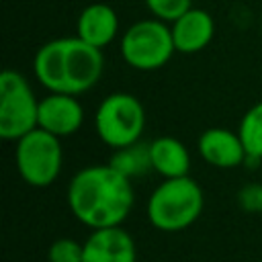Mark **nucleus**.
I'll return each mask as SVG.
<instances>
[{
    "label": "nucleus",
    "instance_id": "15",
    "mask_svg": "<svg viewBox=\"0 0 262 262\" xmlns=\"http://www.w3.org/2000/svg\"><path fill=\"white\" fill-rule=\"evenodd\" d=\"M108 164L121 172L123 176H127L129 180L143 176L145 172L151 170V158H149V143H133L121 149H113V156L108 160Z\"/></svg>",
    "mask_w": 262,
    "mask_h": 262
},
{
    "label": "nucleus",
    "instance_id": "1",
    "mask_svg": "<svg viewBox=\"0 0 262 262\" xmlns=\"http://www.w3.org/2000/svg\"><path fill=\"white\" fill-rule=\"evenodd\" d=\"M66 201L82 225L102 229L123 225L133 209L135 192L131 180L111 164H92L70 178Z\"/></svg>",
    "mask_w": 262,
    "mask_h": 262
},
{
    "label": "nucleus",
    "instance_id": "17",
    "mask_svg": "<svg viewBox=\"0 0 262 262\" xmlns=\"http://www.w3.org/2000/svg\"><path fill=\"white\" fill-rule=\"evenodd\" d=\"M84 244L74 237H59L47 250V262H82Z\"/></svg>",
    "mask_w": 262,
    "mask_h": 262
},
{
    "label": "nucleus",
    "instance_id": "10",
    "mask_svg": "<svg viewBox=\"0 0 262 262\" xmlns=\"http://www.w3.org/2000/svg\"><path fill=\"white\" fill-rule=\"evenodd\" d=\"M199 156L213 168L229 170L246 164V149L237 131H229L225 127L205 129L196 141Z\"/></svg>",
    "mask_w": 262,
    "mask_h": 262
},
{
    "label": "nucleus",
    "instance_id": "2",
    "mask_svg": "<svg viewBox=\"0 0 262 262\" xmlns=\"http://www.w3.org/2000/svg\"><path fill=\"white\" fill-rule=\"evenodd\" d=\"M104 72L102 49L80 37H57L43 43L33 57L35 80L57 94L80 96L92 90Z\"/></svg>",
    "mask_w": 262,
    "mask_h": 262
},
{
    "label": "nucleus",
    "instance_id": "3",
    "mask_svg": "<svg viewBox=\"0 0 262 262\" xmlns=\"http://www.w3.org/2000/svg\"><path fill=\"white\" fill-rule=\"evenodd\" d=\"M205 194L196 180L190 176L164 178L149 194L145 213L147 221L164 231L176 233L190 227L203 213Z\"/></svg>",
    "mask_w": 262,
    "mask_h": 262
},
{
    "label": "nucleus",
    "instance_id": "9",
    "mask_svg": "<svg viewBox=\"0 0 262 262\" xmlns=\"http://www.w3.org/2000/svg\"><path fill=\"white\" fill-rule=\"evenodd\" d=\"M82 244V262H137L135 239L123 225L92 229Z\"/></svg>",
    "mask_w": 262,
    "mask_h": 262
},
{
    "label": "nucleus",
    "instance_id": "5",
    "mask_svg": "<svg viewBox=\"0 0 262 262\" xmlns=\"http://www.w3.org/2000/svg\"><path fill=\"white\" fill-rule=\"evenodd\" d=\"M119 51L127 66L139 72H156L174 55V39L168 23L143 18L127 27L119 39Z\"/></svg>",
    "mask_w": 262,
    "mask_h": 262
},
{
    "label": "nucleus",
    "instance_id": "18",
    "mask_svg": "<svg viewBox=\"0 0 262 262\" xmlns=\"http://www.w3.org/2000/svg\"><path fill=\"white\" fill-rule=\"evenodd\" d=\"M237 205L246 213H262V184L250 182L242 186L237 192Z\"/></svg>",
    "mask_w": 262,
    "mask_h": 262
},
{
    "label": "nucleus",
    "instance_id": "16",
    "mask_svg": "<svg viewBox=\"0 0 262 262\" xmlns=\"http://www.w3.org/2000/svg\"><path fill=\"white\" fill-rule=\"evenodd\" d=\"M143 2L154 18L170 25L176 18H180L188 8H192V0H143Z\"/></svg>",
    "mask_w": 262,
    "mask_h": 262
},
{
    "label": "nucleus",
    "instance_id": "14",
    "mask_svg": "<svg viewBox=\"0 0 262 262\" xmlns=\"http://www.w3.org/2000/svg\"><path fill=\"white\" fill-rule=\"evenodd\" d=\"M239 139L244 143L246 149V164L256 166L258 162H262V100L252 104L237 127Z\"/></svg>",
    "mask_w": 262,
    "mask_h": 262
},
{
    "label": "nucleus",
    "instance_id": "13",
    "mask_svg": "<svg viewBox=\"0 0 262 262\" xmlns=\"http://www.w3.org/2000/svg\"><path fill=\"white\" fill-rule=\"evenodd\" d=\"M149 158H151V170L162 178L188 176L190 154L188 147L176 137L162 135L149 141Z\"/></svg>",
    "mask_w": 262,
    "mask_h": 262
},
{
    "label": "nucleus",
    "instance_id": "11",
    "mask_svg": "<svg viewBox=\"0 0 262 262\" xmlns=\"http://www.w3.org/2000/svg\"><path fill=\"white\" fill-rule=\"evenodd\" d=\"M119 35V14L111 4L92 2L82 8L76 20V37L92 47H106Z\"/></svg>",
    "mask_w": 262,
    "mask_h": 262
},
{
    "label": "nucleus",
    "instance_id": "12",
    "mask_svg": "<svg viewBox=\"0 0 262 262\" xmlns=\"http://www.w3.org/2000/svg\"><path fill=\"white\" fill-rule=\"evenodd\" d=\"M172 39L178 53H196L203 51L215 35V20L205 8H188L172 25Z\"/></svg>",
    "mask_w": 262,
    "mask_h": 262
},
{
    "label": "nucleus",
    "instance_id": "7",
    "mask_svg": "<svg viewBox=\"0 0 262 262\" xmlns=\"http://www.w3.org/2000/svg\"><path fill=\"white\" fill-rule=\"evenodd\" d=\"M14 164L20 178L33 188H45L53 184L63 166V149L59 137L33 129L25 137L16 141L14 147Z\"/></svg>",
    "mask_w": 262,
    "mask_h": 262
},
{
    "label": "nucleus",
    "instance_id": "4",
    "mask_svg": "<svg viewBox=\"0 0 262 262\" xmlns=\"http://www.w3.org/2000/svg\"><path fill=\"white\" fill-rule=\"evenodd\" d=\"M94 131L111 149L133 145L145 131V108L129 92L106 94L94 111Z\"/></svg>",
    "mask_w": 262,
    "mask_h": 262
},
{
    "label": "nucleus",
    "instance_id": "6",
    "mask_svg": "<svg viewBox=\"0 0 262 262\" xmlns=\"http://www.w3.org/2000/svg\"><path fill=\"white\" fill-rule=\"evenodd\" d=\"M39 121V98L31 82L16 70H4L0 76V137L18 141Z\"/></svg>",
    "mask_w": 262,
    "mask_h": 262
},
{
    "label": "nucleus",
    "instance_id": "8",
    "mask_svg": "<svg viewBox=\"0 0 262 262\" xmlns=\"http://www.w3.org/2000/svg\"><path fill=\"white\" fill-rule=\"evenodd\" d=\"M82 125H84V106L78 100V96L47 92V96L39 100V121H37L39 129L61 139L78 133Z\"/></svg>",
    "mask_w": 262,
    "mask_h": 262
}]
</instances>
